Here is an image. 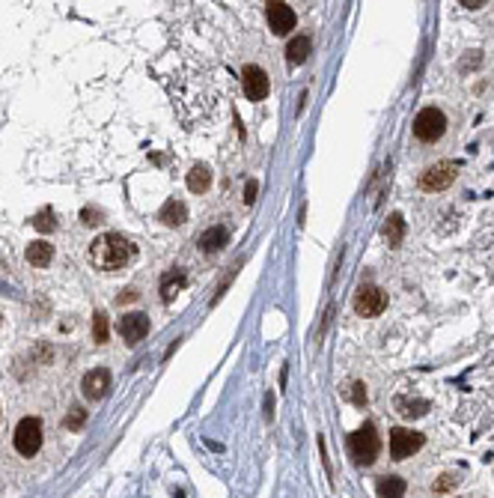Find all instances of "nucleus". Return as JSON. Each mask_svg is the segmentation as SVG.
Here are the masks:
<instances>
[{
	"label": "nucleus",
	"mask_w": 494,
	"mask_h": 498,
	"mask_svg": "<svg viewBox=\"0 0 494 498\" xmlns=\"http://www.w3.org/2000/svg\"><path fill=\"white\" fill-rule=\"evenodd\" d=\"M134 254H137L134 242L125 239V236H119V233H105V236H98V239L93 242V248H90L93 266L105 269V272L122 269L125 263H129V260H134Z\"/></svg>",
	"instance_id": "obj_1"
},
{
	"label": "nucleus",
	"mask_w": 494,
	"mask_h": 498,
	"mask_svg": "<svg viewBox=\"0 0 494 498\" xmlns=\"http://www.w3.org/2000/svg\"><path fill=\"white\" fill-rule=\"evenodd\" d=\"M349 451H351V459L358 466H372L378 451H382V439H378V433L372 424H363L360 430H354L349 435Z\"/></svg>",
	"instance_id": "obj_2"
},
{
	"label": "nucleus",
	"mask_w": 494,
	"mask_h": 498,
	"mask_svg": "<svg viewBox=\"0 0 494 498\" xmlns=\"http://www.w3.org/2000/svg\"><path fill=\"white\" fill-rule=\"evenodd\" d=\"M444 132H447V117H444V110H438V108H423L420 114H417V120H414V138H417V141L432 143V141H438Z\"/></svg>",
	"instance_id": "obj_3"
},
{
	"label": "nucleus",
	"mask_w": 494,
	"mask_h": 498,
	"mask_svg": "<svg viewBox=\"0 0 494 498\" xmlns=\"http://www.w3.org/2000/svg\"><path fill=\"white\" fill-rule=\"evenodd\" d=\"M12 442H15V451L21 456H33L42 447V421L39 418H21Z\"/></svg>",
	"instance_id": "obj_4"
},
{
	"label": "nucleus",
	"mask_w": 494,
	"mask_h": 498,
	"mask_svg": "<svg viewBox=\"0 0 494 498\" xmlns=\"http://www.w3.org/2000/svg\"><path fill=\"white\" fill-rule=\"evenodd\" d=\"M455 173H459V161H438V165L426 167L420 173V189L423 191H444L447 185L455 182Z\"/></svg>",
	"instance_id": "obj_5"
},
{
	"label": "nucleus",
	"mask_w": 494,
	"mask_h": 498,
	"mask_svg": "<svg viewBox=\"0 0 494 498\" xmlns=\"http://www.w3.org/2000/svg\"><path fill=\"white\" fill-rule=\"evenodd\" d=\"M423 433H414V430H405V427H396L390 430V456L394 459H408L411 454H417L423 447Z\"/></svg>",
	"instance_id": "obj_6"
},
{
	"label": "nucleus",
	"mask_w": 494,
	"mask_h": 498,
	"mask_svg": "<svg viewBox=\"0 0 494 498\" xmlns=\"http://www.w3.org/2000/svg\"><path fill=\"white\" fill-rule=\"evenodd\" d=\"M387 307V295L378 286H360V293L354 295V310L360 317H378Z\"/></svg>",
	"instance_id": "obj_7"
},
{
	"label": "nucleus",
	"mask_w": 494,
	"mask_h": 498,
	"mask_svg": "<svg viewBox=\"0 0 494 498\" xmlns=\"http://www.w3.org/2000/svg\"><path fill=\"white\" fill-rule=\"evenodd\" d=\"M117 331L122 334L125 343H141L146 334H149V317L141 314V310H137V314H125L117 322Z\"/></svg>",
	"instance_id": "obj_8"
},
{
	"label": "nucleus",
	"mask_w": 494,
	"mask_h": 498,
	"mask_svg": "<svg viewBox=\"0 0 494 498\" xmlns=\"http://www.w3.org/2000/svg\"><path fill=\"white\" fill-rule=\"evenodd\" d=\"M242 84H245V96L250 102H262L268 96V75L259 66H245L242 69Z\"/></svg>",
	"instance_id": "obj_9"
},
{
	"label": "nucleus",
	"mask_w": 494,
	"mask_h": 498,
	"mask_svg": "<svg viewBox=\"0 0 494 498\" xmlns=\"http://www.w3.org/2000/svg\"><path fill=\"white\" fill-rule=\"evenodd\" d=\"M81 388H84V394H86V400H101V397L108 394V388H110V370H105V367L90 370V373L84 376Z\"/></svg>",
	"instance_id": "obj_10"
},
{
	"label": "nucleus",
	"mask_w": 494,
	"mask_h": 498,
	"mask_svg": "<svg viewBox=\"0 0 494 498\" xmlns=\"http://www.w3.org/2000/svg\"><path fill=\"white\" fill-rule=\"evenodd\" d=\"M268 24H271V30L277 36H286L289 30H295V12H292V6L271 4L268 6Z\"/></svg>",
	"instance_id": "obj_11"
},
{
	"label": "nucleus",
	"mask_w": 494,
	"mask_h": 498,
	"mask_svg": "<svg viewBox=\"0 0 494 498\" xmlns=\"http://www.w3.org/2000/svg\"><path fill=\"white\" fill-rule=\"evenodd\" d=\"M24 257H27L30 266L45 269V266H51V260H54V245L45 242V239L30 242V245H27V254H24Z\"/></svg>",
	"instance_id": "obj_12"
},
{
	"label": "nucleus",
	"mask_w": 494,
	"mask_h": 498,
	"mask_svg": "<svg viewBox=\"0 0 494 498\" xmlns=\"http://www.w3.org/2000/svg\"><path fill=\"white\" fill-rule=\"evenodd\" d=\"M226 239H230V230L218 224V227H209L197 242H200V248H202L206 254H214V251H221V248L226 245Z\"/></svg>",
	"instance_id": "obj_13"
},
{
	"label": "nucleus",
	"mask_w": 494,
	"mask_h": 498,
	"mask_svg": "<svg viewBox=\"0 0 494 498\" xmlns=\"http://www.w3.org/2000/svg\"><path fill=\"white\" fill-rule=\"evenodd\" d=\"M158 218H161L164 224H167V227H179V224L188 221V206H185L182 200H167V203L161 206Z\"/></svg>",
	"instance_id": "obj_14"
},
{
	"label": "nucleus",
	"mask_w": 494,
	"mask_h": 498,
	"mask_svg": "<svg viewBox=\"0 0 494 498\" xmlns=\"http://www.w3.org/2000/svg\"><path fill=\"white\" fill-rule=\"evenodd\" d=\"M310 51H313L310 36H295V39L286 45V57H289V63H295V66H301L304 60L310 57Z\"/></svg>",
	"instance_id": "obj_15"
},
{
	"label": "nucleus",
	"mask_w": 494,
	"mask_h": 498,
	"mask_svg": "<svg viewBox=\"0 0 494 498\" xmlns=\"http://www.w3.org/2000/svg\"><path fill=\"white\" fill-rule=\"evenodd\" d=\"M209 185H212L209 165H194L191 173H188V189H191L194 194H202V191H209Z\"/></svg>",
	"instance_id": "obj_16"
},
{
	"label": "nucleus",
	"mask_w": 494,
	"mask_h": 498,
	"mask_svg": "<svg viewBox=\"0 0 494 498\" xmlns=\"http://www.w3.org/2000/svg\"><path fill=\"white\" fill-rule=\"evenodd\" d=\"M185 283H188L185 272H170V275H164V281H161V298H164V302H173L176 293L185 290Z\"/></svg>",
	"instance_id": "obj_17"
},
{
	"label": "nucleus",
	"mask_w": 494,
	"mask_h": 498,
	"mask_svg": "<svg viewBox=\"0 0 494 498\" xmlns=\"http://www.w3.org/2000/svg\"><path fill=\"white\" fill-rule=\"evenodd\" d=\"M378 498H402L405 495V480L396 478V475H384L378 480Z\"/></svg>",
	"instance_id": "obj_18"
},
{
	"label": "nucleus",
	"mask_w": 494,
	"mask_h": 498,
	"mask_svg": "<svg viewBox=\"0 0 494 498\" xmlns=\"http://www.w3.org/2000/svg\"><path fill=\"white\" fill-rule=\"evenodd\" d=\"M384 239H387L390 248H396V245L405 239V221H402L399 212H394V215L387 218V224H384Z\"/></svg>",
	"instance_id": "obj_19"
},
{
	"label": "nucleus",
	"mask_w": 494,
	"mask_h": 498,
	"mask_svg": "<svg viewBox=\"0 0 494 498\" xmlns=\"http://www.w3.org/2000/svg\"><path fill=\"white\" fill-rule=\"evenodd\" d=\"M396 406H399V415H405V418H420V415L429 412V400H408V397H399Z\"/></svg>",
	"instance_id": "obj_20"
},
{
	"label": "nucleus",
	"mask_w": 494,
	"mask_h": 498,
	"mask_svg": "<svg viewBox=\"0 0 494 498\" xmlns=\"http://www.w3.org/2000/svg\"><path fill=\"white\" fill-rule=\"evenodd\" d=\"M33 227L39 230V233H51L57 227V221H54V209L51 206H45V209H39V212L33 215Z\"/></svg>",
	"instance_id": "obj_21"
},
{
	"label": "nucleus",
	"mask_w": 494,
	"mask_h": 498,
	"mask_svg": "<svg viewBox=\"0 0 494 498\" xmlns=\"http://www.w3.org/2000/svg\"><path fill=\"white\" fill-rule=\"evenodd\" d=\"M108 334H110L108 317H105V314H96V317H93V340H96V343H105Z\"/></svg>",
	"instance_id": "obj_22"
},
{
	"label": "nucleus",
	"mask_w": 494,
	"mask_h": 498,
	"mask_svg": "<svg viewBox=\"0 0 494 498\" xmlns=\"http://www.w3.org/2000/svg\"><path fill=\"white\" fill-rule=\"evenodd\" d=\"M256 191H259V182H256V179H250V182L245 185V203H247V206H250L253 200H256Z\"/></svg>",
	"instance_id": "obj_23"
},
{
	"label": "nucleus",
	"mask_w": 494,
	"mask_h": 498,
	"mask_svg": "<svg viewBox=\"0 0 494 498\" xmlns=\"http://www.w3.org/2000/svg\"><path fill=\"white\" fill-rule=\"evenodd\" d=\"M84 424V412H81V409H72V415H69V421H66V427L69 430H78Z\"/></svg>",
	"instance_id": "obj_24"
},
{
	"label": "nucleus",
	"mask_w": 494,
	"mask_h": 498,
	"mask_svg": "<svg viewBox=\"0 0 494 498\" xmlns=\"http://www.w3.org/2000/svg\"><path fill=\"white\" fill-rule=\"evenodd\" d=\"M81 218H84V224H98V221H101V212H98V209H93V206H86L84 212H81Z\"/></svg>",
	"instance_id": "obj_25"
},
{
	"label": "nucleus",
	"mask_w": 494,
	"mask_h": 498,
	"mask_svg": "<svg viewBox=\"0 0 494 498\" xmlns=\"http://www.w3.org/2000/svg\"><path fill=\"white\" fill-rule=\"evenodd\" d=\"M462 6H467V9H479V6H486L483 0H462Z\"/></svg>",
	"instance_id": "obj_26"
},
{
	"label": "nucleus",
	"mask_w": 494,
	"mask_h": 498,
	"mask_svg": "<svg viewBox=\"0 0 494 498\" xmlns=\"http://www.w3.org/2000/svg\"><path fill=\"white\" fill-rule=\"evenodd\" d=\"M131 298H137V293H134V290H125V293L119 295V302H131Z\"/></svg>",
	"instance_id": "obj_27"
}]
</instances>
